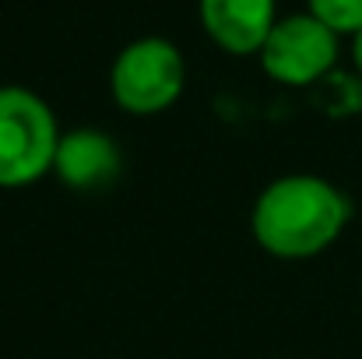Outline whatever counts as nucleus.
Masks as SVG:
<instances>
[{
	"mask_svg": "<svg viewBox=\"0 0 362 359\" xmlns=\"http://www.w3.org/2000/svg\"><path fill=\"white\" fill-rule=\"evenodd\" d=\"M352 67H356V78L362 81V28L352 35Z\"/></svg>",
	"mask_w": 362,
	"mask_h": 359,
	"instance_id": "nucleus-8",
	"label": "nucleus"
},
{
	"mask_svg": "<svg viewBox=\"0 0 362 359\" xmlns=\"http://www.w3.org/2000/svg\"><path fill=\"white\" fill-rule=\"evenodd\" d=\"M197 14L208 39L233 57L260 53L278 21L274 0H197Z\"/></svg>",
	"mask_w": 362,
	"mask_h": 359,
	"instance_id": "nucleus-6",
	"label": "nucleus"
},
{
	"mask_svg": "<svg viewBox=\"0 0 362 359\" xmlns=\"http://www.w3.org/2000/svg\"><path fill=\"white\" fill-rule=\"evenodd\" d=\"M120 144L99 127H74L60 134L53 176L71 190H103L120 176Z\"/></svg>",
	"mask_w": 362,
	"mask_h": 359,
	"instance_id": "nucleus-5",
	"label": "nucleus"
},
{
	"mask_svg": "<svg viewBox=\"0 0 362 359\" xmlns=\"http://www.w3.org/2000/svg\"><path fill=\"white\" fill-rule=\"evenodd\" d=\"M187 85V64L176 42L144 35L127 42L110 67L113 103L130 117H158L176 106Z\"/></svg>",
	"mask_w": 362,
	"mask_h": 359,
	"instance_id": "nucleus-3",
	"label": "nucleus"
},
{
	"mask_svg": "<svg viewBox=\"0 0 362 359\" xmlns=\"http://www.w3.org/2000/svg\"><path fill=\"white\" fill-rule=\"evenodd\" d=\"M306 11L338 35H356L362 28V0H306Z\"/></svg>",
	"mask_w": 362,
	"mask_h": 359,
	"instance_id": "nucleus-7",
	"label": "nucleus"
},
{
	"mask_svg": "<svg viewBox=\"0 0 362 359\" xmlns=\"http://www.w3.org/2000/svg\"><path fill=\"white\" fill-rule=\"evenodd\" d=\"M352 222L349 194L313 173H288L271 180L250 212L257 246L278 261H310L331 250Z\"/></svg>",
	"mask_w": 362,
	"mask_h": 359,
	"instance_id": "nucleus-1",
	"label": "nucleus"
},
{
	"mask_svg": "<svg viewBox=\"0 0 362 359\" xmlns=\"http://www.w3.org/2000/svg\"><path fill=\"white\" fill-rule=\"evenodd\" d=\"M60 123L49 103L21 85H0V190H21L53 173Z\"/></svg>",
	"mask_w": 362,
	"mask_h": 359,
	"instance_id": "nucleus-2",
	"label": "nucleus"
},
{
	"mask_svg": "<svg viewBox=\"0 0 362 359\" xmlns=\"http://www.w3.org/2000/svg\"><path fill=\"white\" fill-rule=\"evenodd\" d=\"M338 53H341V35L310 11H299L274 21L257 57L264 74L274 78L278 85L306 89L334 74Z\"/></svg>",
	"mask_w": 362,
	"mask_h": 359,
	"instance_id": "nucleus-4",
	"label": "nucleus"
}]
</instances>
